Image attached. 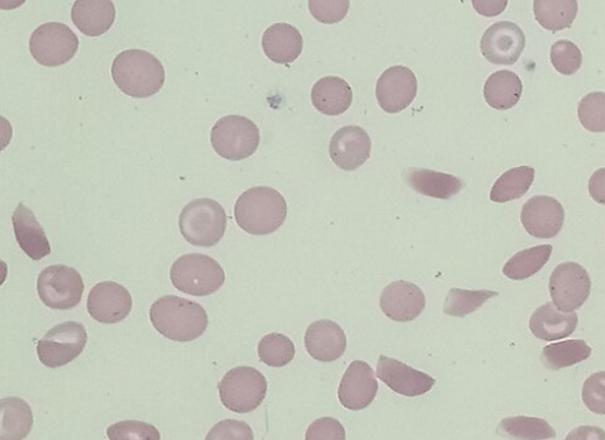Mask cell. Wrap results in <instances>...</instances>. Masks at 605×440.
I'll return each mask as SVG.
<instances>
[{"label": "cell", "mask_w": 605, "mask_h": 440, "mask_svg": "<svg viewBox=\"0 0 605 440\" xmlns=\"http://www.w3.org/2000/svg\"><path fill=\"white\" fill-rule=\"evenodd\" d=\"M150 320L158 334L178 343L197 341L209 326L203 307L176 295L157 299L150 309Z\"/></svg>", "instance_id": "1"}, {"label": "cell", "mask_w": 605, "mask_h": 440, "mask_svg": "<svg viewBox=\"0 0 605 440\" xmlns=\"http://www.w3.org/2000/svg\"><path fill=\"white\" fill-rule=\"evenodd\" d=\"M111 75L118 88L133 98L153 97L165 83L163 63L141 49L119 53L112 62Z\"/></svg>", "instance_id": "2"}, {"label": "cell", "mask_w": 605, "mask_h": 440, "mask_svg": "<svg viewBox=\"0 0 605 440\" xmlns=\"http://www.w3.org/2000/svg\"><path fill=\"white\" fill-rule=\"evenodd\" d=\"M287 215L286 200L271 187L245 191L235 205V221L245 233L265 236L276 233Z\"/></svg>", "instance_id": "3"}, {"label": "cell", "mask_w": 605, "mask_h": 440, "mask_svg": "<svg viewBox=\"0 0 605 440\" xmlns=\"http://www.w3.org/2000/svg\"><path fill=\"white\" fill-rule=\"evenodd\" d=\"M227 221L225 209L217 201L199 199L183 207L179 229L193 247L212 248L225 236Z\"/></svg>", "instance_id": "4"}, {"label": "cell", "mask_w": 605, "mask_h": 440, "mask_svg": "<svg viewBox=\"0 0 605 440\" xmlns=\"http://www.w3.org/2000/svg\"><path fill=\"white\" fill-rule=\"evenodd\" d=\"M170 280L177 290L192 297H209L226 283V273L214 258L186 254L171 265Z\"/></svg>", "instance_id": "5"}, {"label": "cell", "mask_w": 605, "mask_h": 440, "mask_svg": "<svg viewBox=\"0 0 605 440\" xmlns=\"http://www.w3.org/2000/svg\"><path fill=\"white\" fill-rule=\"evenodd\" d=\"M212 146L221 157L241 162L256 154L261 133L256 122L240 115H228L215 122L211 134Z\"/></svg>", "instance_id": "6"}, {"label": "cell", "mask_w": 605, "mask_h": 440, "mask_svg": "<svg viewBox=\"0 0 605 440\" xmlns=\"http://www.w3.org/2000/svg\"><path fill=\"white\" fill-rule=\"evenodd\" d=\"M266 388L269 385L262 372L253 367H235L220 382V399L223 406L233 413L249 414L262 405Z\"/></svg>", "instance_id": "7"}, {"label": "cell", "mask_w": 605, "mask_h": 440, "mask_svg": "<svg viewBox=\"0 0 605 440\" xmlns=\"http://www.w3.org/2000/svg\"><path fill=\"white\" fill-rule=\"evenodd\" d=\"M28 48L33 59L41 67L59 68L74 59L79 39L68 25L48 23L34 31Z\"/></svg>", "instance_id": "8"}, {"label": "cell", "mask_w": 605, "mask_h": 440, "mask_svg": "<svg viewBox=\"0 0 605 440\" xmlns=\"http://www.w3.org/2000/svg\"><path fill=\"white\" fill-rule=\"evenodd\" d=\"M83 293L84 281L81 273L69 265H49L39 274V298L50 309H73L82 301Z\"/></svg>", "instance_id": "9"}, {"label": "cell", "mask_w": 605, "mask_h": 440, "mask_svg": "<svg viewBox=\"0 0 605 440\" xmlns=\"http://www.w3.org/2000/svg\"><path fill=\"white\" fill-rule=\"evenodd\" d=\"M88 334L82 323L70 321L50 329L38 344V357L49 369L73 362L85 349Z\"/></svg>", "instance_id": "10"}, {"label": "cell", "mask_w": 605, "mask_h": 440, "mask_svg": "<svg viewBox=\"0 0 605 440\" xmlns=\"http://www.w3.org/2000/svg\"><path fill=\"white\" fill-rule=\"evenodd\" d=\"M549 292L554 306L561 312L571 313L588 301L592 293V278L581 264L561 263L551 273Z\"/></svg>", "instance_id": "11"}, {"label": "cell", "mask_w": 605, "mask_h": 440, "mask_svg": "<svg viewBox=\"0 0 605 440\" xmlns=\"http://www.w3.org/2000/svg\"><path fill=\"white\" fill-rule=\"evenodd\" d=\"M133 299L124 286L111 281L97 284L92 288L86 301V309L93 320L99 323L114 324L124 321L132 312Z\"/></svg>", "instance_id": "12"}, {"label": "cell", "mask_w": 605, "mask_h": 440, "mask_svg": "<svg viewBox=\"0 0 605 440\" xmlns=\"http://www.w3.org/2000/svg\"><path fill=\"white\" fill-rule=\"evenodd\" d=\"M525 47V36L520 26L509 21L489 26L482 36V55L494 64H514Z\"/></svg>", "instance_id": "13"}, {"label": "cell", "mask_w": 605, "mask_h": 440, "mask_svg": "<svg viewBox=\"0 0 605 440\" xmlns=\"http://www.w3.org/2000/svg\"><path fill=\"white\" fill-rule=\"evenodd\" d=\"M417 95V79L406 67L389 68L377 84L379 106L388 114H399L414 103Z\"/></svg>", "instance_id": "14"}, {"label": "cell", "mask_w": 605, "mask_h": 440, "mask_svg": "<svg viewBox=\"0 0 605 440\" xmlns=\"http://www.w3.org/2000/svg\"><path fill=\"white\" fill-rule=\"evenodd\" d=\"M378 391V380L372 367L364 360H355L345 371L337 395L344 408L363 411L376 400Z\"/></svg>", "instance_id": "15"}, {"label": "cell", "mask_w": 605, "mask_h": 440, "mask_svg": "<svg viewBox=\"0 0 605 440\" xmlns=\"http://www.w3.org/2000/svg\"><path fill=\"white\" fill-rule=\"evenodd\" d=\"M329 153L337 168L345 171L356 170L369 160L370 135L361 127H344L331 139Z\"/></svg>", "instance_id": "16"}, {"label": "cell", "mask_w": 605, "mask_h": 440, "mask_svg": "<svg viewBox=\"0 0 605 440\" xmlns=\"http://www.w3.org/2000/svg\"><path fill=\"white\" fill-rule=\"evenodd\" d=\"M565 207L557 199L535 197L524 204L522 225L529 235L536 238H554L565 225Z\"/></svg>", "instance_id": "17"}, {"label": "cell", "mask_w": 605, "mask_h": 440, "mask_svg": "<svg viewBox=\"0 0 605 440\" xmlns=\"http://www.w3.org/2000/svg\"><path fill=\"white\" fill-rule=\"evenodd\" d=\"M377 374L379 380L393 392L405 396L427 394L435 387L436 380L430 374L417 371L406 364L385 356L379 357Z\"/></svg>", "instance_id": "18"}, {"label": "cell", "mask_w": 605, "mask_h": 440, "mask_svg": "<svg viewBox=\"0 0 605 440\" xmlns=\"http://www.w3.org/2000/svg\"><path fill=\"white\" fill-rule=\"evenodd\" d=\"M427 305L419 286L407 281H395L381 293L380 308L383 313L395 322H410L423 313Z\"/></svg>", "instance_id": "19"}, {"label": "cell", "mask_w": 605, "mask_h": 440, "mask_svg": "<svg viewBox=\"0 0 605 440\" xmlns=\"http://www.w3.org/2000/svg\"><path fill=\"white\" fill-rule=\"evenodd\" d=\"M308 355L320 362H334L347 349V336L340 324L330 320L316 321L305 337Z\"/></svg>", "instance_id": "20"}, {"label": "cell", "mask_w": 605, "mask_h": 440, "mask_svg": "<svg viewBox=\"0 0 605 440\" xmlns=\"http://www.w3.org/2000/svg\"><path fill=\"white\" fill-rule=\"evenodd\" d=\"M13 230L20 248L33 261H41L50 254V245L45 229L39 225L34 213L20 203L12 215Z\"/></svg>", "instance_id": "21"}, {"label": "cell", "mask_w": 605, "mask_h": 440, "mask_svg": "<svg viewBox=\"0 0 605 440\" xmlns=\"http://www.w3.org/2000/svg\"><path fill=\"white\" fill-rule=\"evenodd\" d=\"M578 323V314L561 312L554 302H546L531 316L530 330L539 341L556 342L571 336Z\"/></svg>", "instance_id": "22"}, {"label": "cell", "mask_w": 605, "mask_h": 440, "mask_svg": "<svg viewBox=\"0 0 605 440\" xmlns=\"http://www.w3.org/2000/svg\"><path fill=\"white\" fill-rule=\"evenodd\" d=\"M71 19L84 35L100 36L110 31L117 9L112 0H76Z\"/></svg>", "instance_id": "23"}, {"label": "cell", "mask_w": 605, "mask_h": 440, "mask_svg": "<svg viewBox=\"0 0 605 440\" xmlns=\"http://www.w3.org/2000/svg\"><path fill=\"white\" fill-rule=\"evenodd\" d=\"M302 36L297 27L290 24H275L263 34L264 55L275 63L290 64L299 59L302 50Z\"/></svg>", "instance_id": "24"}, {"label": "cell", "mask_w": 605, "mask_h": 440, "mask_svg": "<svg viewBox=\"0 0 605 440\" xmlns=\"http://www.w3.org/2000/svg\"><path fill=\"white\" fill-rule=\"evenodd\" d=\"M403 178L417 193L439 200H449L464 189L460 178L429 169H406Z\"/></svg>", "instance_id": "25"}, {"label": "cell", "mask_w": 605, "mask_h": 440, "mask_svg": "<svg viewBox=\"0 0 605 440\" xmlns=\"http://www.w3.org/2000/svg\"><path fill=\"white\" fill-rule=\"evenodd\" d=\"M352 103L351 85L342 78H322L313 86L312 104L317 111L327 117H337V115L347 112Z\"/></svg>", "instance_id": "26"}, {"label": "cell", "mask_w": 605, "mask_h": 440, "mask_svg": "<svg viewBox=\"0 0 605 440\" xmlns=\"http://www.w3.org/2000/svg\"><path fill=\"white\" fill-rule=\"evenodd\" d=\"M523 83L513 71H496L485 84V99L495 110L506 111L513 108L522 97Z\"/></svg>", "instance_id": "27"}, {"label": "cell", "mask_w": 605, "mask_h": 440, "mask_svg": "<svg viewBox=\"0 0 605 440\" xmlns=\"http://www.w3.org/2000/svg\"><path fill=\"white\" fill-rule=\"evenodd\" d=\"M0 440H24L33 429L32 407L17 396H9L0 402Z\"/></svg>", "instance_id": "28"}, {"label": "cell", "mask_w": 605, "mask_h": 440, "mask_svg": "<svg viewBox=\"0 0 605 440\" xmlns=\"http://www.w3.org/2000/svg\"><path fill=\"white\" fill-rule=\"evenodd\" d=\"M533 12L539 26L557 33L573 25L579 13L578 0H535Z\"/></svg>", "instance_id": "29"}, {"label": "cell", "mask_w": 605, "mask_h": 440, "mask_svg": "<svg viewBox=\"0 0 605 440\" xmlns=\"http://www.w3.org/2000/svg\"><path fill=\"white\" fill-rule=\"evenodd\" d=\"M593 349L583 341H566L545 346L542 362L551 371L579 365L592 356Z\"/></svg>", "instance_id": "30"}, {"label": "cell", "mask_w": 605, "mask_h": 440, "mask_svg": "<svg viewBox=\"0 0 605 440\" xmlns=\"http://www.w3.org/2000/svg\"><path fill=\"white\" fill-rule=\"evenodd\" d=\"M551 252V245H538V247L520 251L503 265L502 273L514 281L531 278L549 262Z\"/></svg>", "instance_id": "31"}, {"label": "cell", "mask_w": 605, "mask_h": 440, "mask_svg": "<svg viewBox=\"0 0 605 440\" xmlns=\"http://www.w3.org/2000/svg\"><path fill=\"white\" fill-rule=\"evenodd\" d=\"M533 179L535 169L531 167L510 169L496 180L489 198L497 204L521 199L530 191Z\"/></svg>", "instance_id": "32"}, {"label": "cell", "mask_w": 605, "mask_h": 440, "mask_svg": "<svg viewBox=\"0 0 605 440\" xmlns=\"http://www.w3.org/2000/svg\"><path fill=\"white\" fill-rule=\"evenodd\" d=\"M497 431L514 440H546L557 437L556 430L544 418L529 416L503 418Z\"/></svg>", "instance_id": "33"}, {"label": "cell", "mask_w": 605, "mask_h": 440, "mask_svg": "<svg viewBox=\"0 0 605 440\" xmlns=\"http://www.w3.org/2000/svg\"><path fill=\"white\" fill-rule=\"evenodd\" d=\"M497 295L499 294L489 290L471 292L464 290V288H451L444 301L443 312L461 319V317L474 313Z\"/></svg>", "instance_id": "34"}, {"label": "cell", "mask_w": 605, "mask_h": 440, "mask_svg": "<svg viewBox=\"0 0 605 440\" xmlns=\"http://www.w3.org/2000/svg\"><path fill=\"white\" fill-rule=\"evenodd\" d=\"M259 359L270 367H285L295 357V345L292 338L283 334L265 335L258 345Z\"/></svg>", "instance_id": "35"}, {"label": "cell", "mask_w": 605, "mask_h": 440, "mask_svg": "<svg viewBox=\"0 0 605 440\" xmlns=\"http://www.w3.org/2000/svg\"><path fill=\"white\" fill-rule=\"evenodd\" d=\"M581 126L589 132H605V93L593 92L583 97L579 104Z\"/></svg>", "instance_id": "36"}, {"label": "cell", "mask_w": 605, "mask_h": 440, "mask_svg": "<svg viewBox=\"0 0 605 440\" xmlns=\"http://www.w3.org/2000/svg\"><path fill=\"white\" fill-rule=\"evenodd\" d=\"M550 60L554 69L559 74L571 76L581 69L583 57L580 48L574 43L559 40L551 47Z\"/></svg>", "instance_id": "37"}, {"label": "cell", "mask_w": 605, "mask_h": 440, "mask_svg": "<svg viewBox=\"0 0 605 440\" xmlns=\"http://www.w3.org/2000/svg\"><path fill=\"white\" fill-rule=\"evenodd\" d=\"M106 436L110 440H161V431L154 425L127 420L111 425L107 428Z\"/></svg>", "instance_id": "38"}, {"label": "cell", "mask_w": 605, "mask_h": 440, "mask_svg": "<svg viewBox=\"0 0 605 440\" xmlns=\"http://www.w3.org/2000/svg\"><path fill=\"white\" fill-rule=\"evenodd\" d=\"M309 12L321 24L341 23L349 11V0H308Z\"/></svg>", "instance_id": "39"}, {"label": "cell", "mask_w": 605, "mask_h": 440, "mask_svg": "<svg viewBox=\"0 0 605 440\" xmlns=\"http://www.w3.org/2000/svg\"><path fill=\"white\" fill-rule=\"evenodd\" d=\"M582 401L593 414L605 415V371L595 372L583 382Z\"/></svg>", "instance_id": "40"}, {"label": "cell", "mask_w": 605, "mask_h": 440, "mask_svg": "<svg viewBox=\"0 0 605 440\" xmlns=\"http://www.w3.org/2000/svg\"><path fill=\"white\" fill-rule=\"evenodd\" d=\"M205 440H254V432L247 423L229 418L215 424Z\"/></svg>", "instance_id": "41"}, {"label": "cell", "mask_w": 605, "mask_h": 440, "mask_svg": "<svg viewBox=\"0 0 605 440\" xmlns=\"http://www.w3.org/2000/svg\"><path fill=\"white\" fill-rule=\"evenodd\" d=\"M345 429L341 421L333 417H322L309 425L306 440H345Z\"/></svg>", "instance_id": "42"}, {"label": "cell", "mask_w": 605, "mask_h": 440, "mask_svg": "<svg viewBox=\"0 0 605 440\" xmlns=\"http://www.w3.org/2000/svg\"><path fill=\"white\" fill-rule=\"evenodd\" d=\"M475 12L485 17H496L507 10L508 0H472Z\"/></svg>", "instance_id": "43"}, {"label": "cell", "mask_w": 605, "mask_h": 440, "mask_svg": "<svg viewBox=\"0 0 605 440\" xmlns=\"http://www.w3.org/2000/svg\"><path fill=\"white\" fill-rule=\"evenodd\" d=\"M589 193L597 204L605 205V168L597 169L590 178Z\"/></svg>", "instance_id": "44"}, {"label": "cell", "mask_w": 605, "mask_h": 440, "mask_svg": "<svg viewBox=\"0 0 605 440\" xmlns=\"http://www.w3.org/2000/svg\"><path fill=\"white\" fill-rule=\"evenodd\" d=\"M565 440H605V431L592 425H582L569 432Z\"/></svg>", "instance_id": "45"}, {"label": "cell", "mask_w": 605, "mask_h": 440, "mask_svg": "<svg viewBox=\"0 0 605 440\" xmlns=\"http://www.w3.org/2000/svg\"><path fill=\"white\" fill-rule=\"evenodd\" d=\"M26 3V0H0V9L12 11Z\"/></svg>", "instance_id": "46"}]
</instances>
